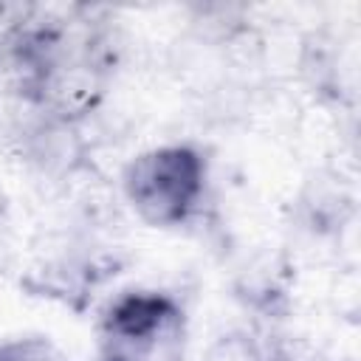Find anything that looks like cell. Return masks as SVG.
<instances>
[{"label": "cell", "instance_id": "cell-1", "mask_svg": "<svg viewBox=\"0 0 361 361\" xmlns=\"http://www.w3.org/2000/svg\"><path fill=\"white\" fill-rule=\"evenodd\" d=\"M186 307L166 290H121L96 319L93 361H186Z\"/></svg>", "mask_w": 361, "mask_h": 361}, {"label": "cell", "instance_id": "cell-2", "mask_svg": "<svg viewBox=\"0 0 361 361\" xmlns=\"http://www.w3.org/2000/svg\"><path fill=\"white\" fill-rule=\"evenodd\" d=\"M209 158L189 141L149 147L127 161L121 192L135 217L152 228L186 226L206 197Z\"/></svg>", "mask_w": 361, "mask_h": 361}, {"label": "cell", "instance_id": "cell-3", "mask_svg": "<svg viewBox=\"0 0 361 361\" xmlns=\"http://www.w3.org/2000/svg\"><path fill=\"white\" fill-rule=\"evenodd\" d=\"M82 158V144L73 135V121L42 113V121L28 130V161L45 172H71Z\"/></svg>", "mask_w": 361, "mask_h": 361}, {"label": "cell", "instance_id": "cell-4", "mask_svg": "<svg viewBox=\"0 0 361 361\" xmlns=\"http://www.w3.org/2000/svg\"><path fill=\"white\" fill-rule=\"evenodd\" d=\"M203 361H274V355L254 330L231 327L209 341Z\"/></svg>", "mask_w": 361, "mask_h": 361}, {"label": "cell", "instance_id": "cell-5", "mask_svg": "<svg viewBox=\"0 0 361 361\" xmlns=\"http://www.w3.org/2000/svg\"><path fill=\"white\" fill-rule=\"evenodd\" d=\"M0 361H71L68 353L42 333H25L0 341Z\"/></svg>", "mask_w": 361, "mask_h": 361}, {"label": "cell", "instance_id": "cell-6", "mask_svg": "<svg viewBox=\"0 0 361 361\" xmlns=\"http://www.w3.org/2000/svg\"><path fill=\"white\" fill-rule=\"evenodd\" d=\"M6 212H8V197H6V192L0 189V220L6 217Z\"/></svg>", "mask_w": 361, "mask_h": 361}]
</instances>
